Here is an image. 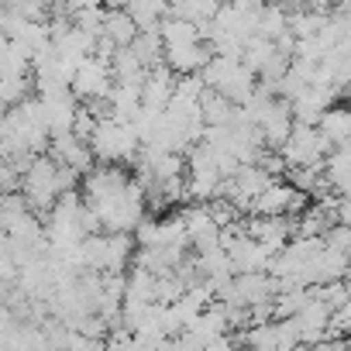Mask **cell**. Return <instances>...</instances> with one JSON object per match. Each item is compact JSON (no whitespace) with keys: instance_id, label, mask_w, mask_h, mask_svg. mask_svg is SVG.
<instances>
[{"instance_id":"2","label":"cell","mask_w":351,"mask_h":351,"mask_svg":"<svg viewBox=\"0 0 351 351\" xmlns=\"http://www.w3.org/2000/svg\"><path fill=\"white\" fill-rule=\"evenodd\" d=\"M114 90V73H110V62L90 56L76 66V76H73V97L76 100H90V104H104Z\"/></svg>"},{"instance_id":"3","label":"cell","mask_w":351,"mask_h":351,"mask_svg":"<svg viewBox=\"0 0 351 351\" xmlns=\"http://www.w3.org/2000/svg\"><path fill=\"white\" fill-rule=\"evenodd\" d=\"M317 131L324 134V141H327L330 148L351 145V104H334V107L320 117Z\"/></svg>"},{"instance_id":"1","label":"cell","mask_w":351,"mask_h":351,"mask_svg":"<svg viewBox=\"0 0 351 351\" xmlns=\"http://www.w3.org/2000/svg\"><path fill=\"white\" fill-rule=\"evenodd\" d=\"M90 152L97 165H128V162H138L141 141L131 131V124H121L114 117H97V128L90 134Z\"/></svg>"},{"instance_id":"4","label":"cell","mask_w":351,"mask_h":351,"mask_svg":"<svg viewBox=\"0 0 351 351\" xmlns=\"http://www.w3.org/2000/svg\"><path fill=\"white\" fill-rule=\"evenodd\" d=\"M104 38H107L114 49H128V45L138 38V28H134V21L128 18L124 8H107V18H104Z\"/></svg>"},{"instance_id":"5","label":"cell","mask_w":351,"mask_h":351,"mask_svg":"<svg viewBox=\"0 0 351 351\" xmlns=\"http://www.w3.org/2000/svg\"><path fill=\"white\" fill-rule=\"evenodd\" d=\"M348 344H351V341H348Z\"/></svg>"}]
</instances>
